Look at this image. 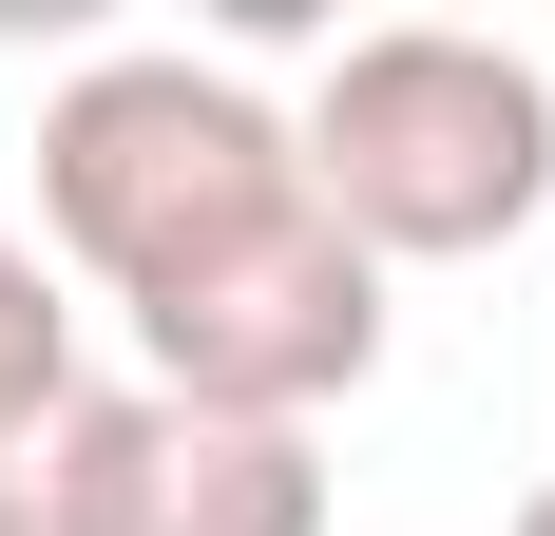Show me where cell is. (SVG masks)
<instances>
[{
	"label": "cell",
	"mask_w": 555,
	"mask_h": 536,
	"mask_svg": "<svg viewBox=\"0 0 555 536\" xmlns=\"http://www.w3.org/2000/svg\"><path fill=\"white\" fill-rule=\"evenodd\" d=\"M39 212H57V250L96 268L115 307H172L192 268H230L249 230L307 212V135H287L230 58L115 39V58H77L39 97Z\"/></svg>",
	"instance_id": "cell-1"
},
{
	"label": "cell",
	"mask_w": 555,
	"mask_h": 536,
	"mask_svg": "<svg viewBox=\"0 0 555 536\" xmlns=\"http://www.w3.org/2000/svg\"><path fill=\"white\" fill-rule=\"evenodd\" d=\"M287 135H307V192L364 250H499L555 192V77L499 20H364Z\"/></svg>",
	"instance_id": "cell-2"
},
{
	"label": "cell",
	"mask_w": 555,
	"mask_h": 536,
	"mask_svg": "<svg viewBox=\"0 0 555 536\" xmlns=\"http://www.w3.org/2000/svg\"><path fill=\"white\" fill-rule=\"evenodd\" d=\"M134 345L211 422H307V403H345V383L384 365V250L307 192L287 230H249L230 268H192L172 307H134Z\"/></svg>",
	"instance_id": "cell-3"
},
{
	"label": "cell",
	"mask_w": 555,
	"mask_h": 536,
	"mask_svg": "<svg viewBox=\"0 0 555 536\" xmlns=\"http://www.w3.org/2000/svg\"><path fill=\"white\" fill-rule=\"evenodd\" d=\"M77 536H326V460H307V422L77 383Z\"/></svg>",
	"instance_id": "cell-4"
},
{
	"label": "cell",
	"mask_w": 555,
	"mask_h": 536,
	"mask_svg": "<svg viewBox=\"0 0 555 536\" xmlns=\"http://www.w3.org/2000/svg\"><path fill=\"white\" fill-rule=\"evenodd\" d=\"M77 383H96V365H77V288H57V268L0 230V441H39Z\"/></svg>",
	"instance_id": "cell-5"
},
{
	"label": "cell",
	"mask_w": 555,
	"mask_h": 536,
	"mask_svg": "<svg viewBox=\"0 0 555 536\" xmlns=\"http://www.w3.org/2000/svg\"><path fill=\"white\" fill-rule=\"evenodd\" d=\"M517 536H555V480H537V498H517Z\"/></svg>",
	"instance_id": "cell-6"
}]
</instances>
